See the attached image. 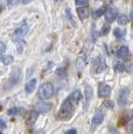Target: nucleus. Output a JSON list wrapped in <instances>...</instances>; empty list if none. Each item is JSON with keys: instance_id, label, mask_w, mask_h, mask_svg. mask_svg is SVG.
<instances>
[{"instance_id": "nucleus-20", "label": "nucleus", "mask_w": 133, "mask_h": 134, "mask_svg": "<svg viewBox=\"0 0 133 134\" xmlns=\"http://www.w3.org/2000/svg\"><path fill=\"white\" fill-rule=\"evenodd\" d=\"M118 24L119 25H127L129 24V18L126 16V15H119L118 18Z\"/></svg>"}, {"instance_id": "nucleus-5", "label": "nucleus", "mask_w": 133, "mask_h": 134, "mask_svg": "<svg viewBox=\"0 0 133 134\" xmlns=\"http://www.w3.org/2000/svg\"><path fill=\"white\" fill-rule=\"evenodd\" d=\"M53 105L50 103H46V102H40L35 105L34 110L36 111L37 113H46V112H49L52 110Z\"/></svg>"}, {"instance_id": "nucleus-18", "label": "nucleus", "mask_w": 133, "mask_h": 134, "mask_svg": "<svg viewBox=\"0 0 133 134\" xmlns=\"http://www.w3.org/2000/svg\"><path fill=\"white\" fill-rule=\"evenodd\" d=\"M13 56H11V55H7V56H2V58H1V61H2V63L5 64V65H8V64H11L12 62H13Z\"/></svg>"}, {"instance_id": "nucleus-13", "label": "nucleus", "mask_w": 133, "mask_h": 134, "mask_svg": "<svg viewBox=\"0 0 133 134\" xmlns=\"http://www.w3.org/2000/svg\"><path fill=\"white\" fill-rule=\"evenodd\" d=\"M103 119H104V114L101 112V111H98V112H97L96 114L93 115L92 121H91V124H92L93 126H97V125H99V124L103 121Z\"/></svg>"}, {"instance_id": "nucleus-2", "label": "nucleus", "mask_w": 133, "mask_h": 134, "mask_svg": "<svg viewBox=\"0 0 133 134\" xmlns=\"http://www.w3.org/2000/svg\"><path fill=\"white\" fill-rule=\"evenodd\" d=\"M54 94V86L52 83H43L39 89V97L41 99H49Z\"/></svg>"}, {"instance_id": "nucleus-28", "label": "nucleus", "mask_w": 133, "mask_h": 134, "mask_svg": "<svg viewBox=\"0 0 133 134\" xmlns=\"http://www.w3.org/2000/svg\"><path fill=\"white\" fill-rule=\"evenodd\" d=\"M0 125H2V128H4V127H6V124H5L4 121H2L1 119H0Z\"/></svg>"}, {"instance_id": "nucleus-8", "label": "nucleus", "mask_w": 133, "mask_h": 134, "mask_svg": "<svg viewBox=\"0 0 133 134\" xmlns=\"http://www.w3.org/2000/svg\"><path fill=\"white\" fill-rule=\"evenodd\" d=\"M20 78V71L18 68H15L13 71H12V75H11V78H9V84H8V87L9 86H13L16 84V82L19 81Z\"/></svg>"}, {"instance_id": "nucleus-32", "label": "nucleus", "mask_w": 133, "mask_h": 134, "mask_svg": "<svg viewBox=\"0 0 133 134\" xmlns=\"http://www.w3.org/2000/svg\"><path fill=\"white\" fill-rule=\"evenodd\" d=\"M1 110H2V106H1V105H0V112H1Z\"/></svg>"}, {"instance_id": "nucleus-26", "label": "nucleus", "mask_w": 133, "mask_h": 134, "mask_svg": "<svg viewBox=\"0 0 133 134\" xmlns=\"http://www.w3.org/2000/svg\"><path fill=\"white\" fill-rule=\"evenodd\" d=\"M65 134H77V131L76 130H69V131H66Z\"/></svg>"}, {"instance_id": "nucleus-27", "label": "nucleus", "mask_w": 133, "mask_h": 134, "mask_svg": "<svg viewBox=\"0 0 133 134\" xmlns=\"http://www.w3.org/2000/svg\"><path fill=\"white\" fill-rule=\"evenodd\" d=\"M7 2H8L9 5H15L16 4V0H6Z\"/></svg>"}, {"instance_id": "nucleus-12", "label": "nucleus", "mask_w": 133, "mask_h": 134, "mask_svg": "<svg viewBox=\"0 0 133 134\" xmlns=\"http://www.w3.org/2000/svg\"><path fill=\"white\" fill-rule=\"evenodd\" d=\"M69 99L71 100V102L74 103V104H76V103H78L80 100L82 99V93L80 90H75V91L73 92V93L69 96Z\"/></svg>"}, {"instance_id": "nucleus-1", "label": "nucleus", "mask_w": 133, "mask_h": 134, "mask_svg": "<svg viewBox=\"0 0 133 134\" xmlns=\"http://www.w3.org/2000/svg\"><path fill=\"white\" fill-rule=\"evenodd\" d=\"M74 110H75V106H74V103L71 102L70 99H65L64 102L62 103L60 107V111L57 113V119L61 120H65L68 118H70L74 113Z\"/></svg>"}, {"instance_id": "nucleus-14", "label": "nucleus", "mask_w": 133, "mask_h": 134, "mask_svg": "<svg viewBox=\"0 0 133 134\" xmlns=\"http://www.w3.org/2000/svg\"><path fill=\"white\" fill-rule=\"evenodd\" d=\"M77 14H78V16H80V19L81 20H84L85 18H88V15H89V9H88V7H78L77 8Z\"/></svg>"}, {"instance_id": "nucleus-29", "label": "nucleus", "mask_w": 133, "mask_h": 134, "mask_svg": "<svg viewBox=\"0 0 133 134\" xmlns=\"http://www.w3.org/2000/svg\"><path fill=\"white\" fill-rule=\"evenodd\" d=\"M2 11H4V6H2V4H0V14L2 13Z\"/></svg>"}, {"instance_id": "nucleus-33", "label": "nucleus", "mask_w": 133, "mask_h": 134, "mask_svg": "<svg viewBox=\"0 0 133 134\" xmlns=\"http://www.w3.org/2000/svg\"><path fill=\"white\" fill-rule=\"evenodd\" d=\"M56 1H57V0H56Z\"/></svg>"}, {"instance_id": "nucleus-22", "label": "nucleus", "mask_w": 133, "mask_h": 134, "mask_svg": "<svg viewBox=\"0 0 133 134\" xmlns=\"http://www.w3.org/2000/svg\"><path fill=\"white\" fill-rule=\"evenodd\" d=\"M104 12H105V9H104V8H99V9H97V11H95V12H93V18H99L101 15H103V14H104Z\"/></svg>"}, {"instance_id": "nucleus-3", "label": "nucleus", "mask_w": 133, "mask_h": 134, "mask_svg": "<svg viewBox=\"0 0 133 134\" xmlns=\"http://www.w3.org/2000/svg\"><path fill=\"white\" fill-rule=\"evenodd\" d=\"M27 30H28V26L26 25V22H24L22 25H20L19 27L16 28V29L14 30V34H13V41L15 43L16 42H19V41H21L22 38H24V36L26 35V33H27Z\"/></svg>"}, {"instance_id": "nucleus-25", "label": "nucleus", "mask_w": 133, "mask_h": 134, "mask_svg": "<svg viewBox=\"0 0 133 134\" xmlns=\"http://www.w3.org/2000/svg\"><path fill=\"white\" fill-rule=\"evenodd\" d=\"M109 29H110V26H109V25L104 26V27H103V30H102V34H103V35L107 34V32H109Z\"/></svg>"}, {"instance_id": "nucleus-24", "label": "nucleus", "mask_w": 133, "mask_h": 134, "mask_svg": "<svg viewBox=\"0 0 133 134\" xmlns=\"http://www.w3.org/2000/svg\"><path fill=\"white\" fill-rule=\"evenodd\" d=\"M6 51V44L2 41H0V53H5Z\"/></svg>"}, {"instance_id": "nucleus-21", "label": "nucleus", "mask_w": 133, "mask_h": 134, "mask_svg": "<svg viewBox=\"0 0 133 134\" xmlns=\"http://www.w3.org/2000/svg\"><path fill=\"white\" fill-rule=\"evenodd\" d=\"M56 75L60 77H64L66 75V69L65 68H58L57 70H56Z\"/></svg>"}, {"instance_id": "nucleus-17", "label": "nucleus", "mask_w": 133, "mask_h": 134, "mask_svg": "<svg viewBox=\"0 0 133 134\" xmlns=\"http://www.w3.org/2000/svg\"><path fill=\"white\" fill-rule=\"evenodd\" d=\"M8 113L9 115H15V114H20V113H24V110L20 109V107H13V109L8 110Z\"/></svg>"}, {"instance_id": "nucleus-4", "label": "nucleus", "mask_w": 133, "mask_h": 134, "mask_svg": "<svg viewBox=\"0 0 133 134\" xmlns=\"http://www.w3.org/2000/svg\"><path fill=\"white\" fill-rule=\"evenodd\" d=\"M129 96H130V90L127 89V87L121 89V91H120V93H119V97H118V104H119L120 107L125 106V105L127 104Z\"/></svg>"}, {"instance_id": "nucleus-10", "label": "nucleus", "mask_w": 133, "mask_h": 134, "mask_svg": "<svg viewBox=\"0 0 133 134\" xmlns=\"http://www.w3.org/2000/svg\"><path fill=\"white\" fill-rule=\"evenodd\" d=\"M104 13H105V19L109 22L114 21V19L117 18V9H114V8H109L106 12H104Z\"/></svg>"}, {"instance_id": "nucleus-16", "label": "nucleus", "mask_w": 133, "mask_h": 134, "mask_svg": "<svg viewBox=\"0 0 133 134\" xmlns=\"http://www.w3.org/2000/svg\"><path fill=\"white\" fill-rule=\"evenodd\" d=\"M113 34H114V36H116L117 38H123L125 36V30L120 29V28H114Z\"/></svg>"}, {"instance_id": "nucleus-31", "label": "nucleus", "mask_w": 133, "mask_h": 134, "mask_svg": "<svg viewBox=\"0 0 133 134\" xmlns=\"http://www.w3.org/2000/svg\"><path fill=\"white\" fill-rule=\"evenodd\" d=\"M1 58H2V55H1V53H0V61H1Z\"/></svg>"}, {"instance_id": "nucleus-19", "label": "nucleus", "mask_w": 133, "mask_h": 134, "mask_svg": "<svg viewBox=\"0 0 133 134\" xmlns=\"http://www.w3.org/2000/svg\"><path fill=\"white\" fill-rule=\"evenodd\" d=\"M114 70H116L117 72H124V71H125L124 63H121V62H118V63H116V64H114Z\"/></svg>"}, {"instance_id": "nucleus-11", "label": "nucleus", "mask_w": 133, "mask_h": 134, "mask_svg": "<svg viewBox=\"0 0 133 134\" xmlns=\"http://www.w3.org/2000/svg\"><path fill=\"white\" fill-rule=\"evenodd\" d=\"M36 79L35 78H32L29 82L26 84V86H25V90H26V92L27 93H32L33 91L35 90V87H36Z\"/></svg>"}, {"instance_id": "nucleus-15", "label": "nucleus", "mask_w": 133, "mask_h": 134, "mask_svg": "<svg viewBox=\"0 0 133 134\" xmlns=\"http://www.w3.org/2000/svg\"><path fill=\"white\" fill-rule=\"evenodd\" d=\"M37 114L39 113L36 112V111H32V112L29 113V115H28V118H27V120H26V122H27V125H33L35 121H36V118H37Z\"/></svg>"}, {"instance_id": "nucleus-9", "label": "nucleus", "mask_w": 133, "mask_h": 134, "mask_svg": "<svg viewBox=\"0 0 133 134\" xmlns=\"http://www.w3.org/2000/svg\"><path fill=\"white\" fill-rule=\"evenodd\" d=\"M129 55H130V50L126 46H123V47H120L118 50H117V56H118L119 58H121V60H126V58L129 57Z\"/></svg>"}, {"instance_id": "nucleus-6", "label": "nucleus", "mask_w": 133, "mask_h": 134, "mask_svg": "<svg viewBox=\"0 0 133 134\" xmlns=\"http://www.w3.org/2000/svg\"><path fill=\"white\" fill-rule=\"evenodd\" d=\"M111 93V87L105 83H101L98 85V96L101 98H107Z\"/></svg>"}, {"instance_id": "nucleus-23", "label": "nucleus", "mask_w": 133, "mask_h": 134, "mask_svg": "<svg viewBox=\"0 0 133 134\" xmlns=\"http://www.w3.org/2000/svg\"><path fill=\"white\" fill-rule=\"evenodd\" d=\"M76 5H78V6H83V5H86L88 4V0H75Z\"/></svg>"}, {"instance_id": "nucleus-30", "label": "nucleus", "mask_w": 133, "mask_h": 134, "mask_svg": "<svg viewBox=\"0 0 133 134\" xmlns=\"http://www.w3.org/2000/svg\"><path fill=\"white\" fill-rule=\"evenodd\" d=\"M30 0H21V2L22 4H28V2H29Z\"/></svg>"}, {"instance_id": "nucleus-7", "label": "nucleus", "mask_w": 133, "mask_h": 134, "mask_svg": "<svg viewBox=\"0 0 133 134\" xmlns=\"http://www.w3.org/2000/svg\"><path fill=\"white\" fill-rule=\"evenodd\" d=\"M106 69V63L103 61L102 57H98L95 61V72H102Z\"/></svg>"}]
</instances>
